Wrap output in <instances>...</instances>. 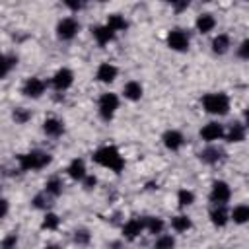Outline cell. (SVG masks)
Returning <instances> with one entry per match:
<instances>
[{"label": "cell", "mask_w": 249, "mask_h": 249, "mask_svg": "<svg viewBox=\"0 0 249 249\" xmlns=\"http://www.w3.org/2000/svg\"><path fill=\"white\" fill-rule=\"evenodd\" d=\"M93 161L99 163V165H103V167L113 169L115 173H121L123 167H124V160H123V156L119 154V150L115 146H103V148H99L93 154Z\"/></svg>", "instance_id": "cell-1"}, {"label": "cell", "mask_w": 249, "mask_h": 249, "mask_svg": "<svg viewBox=\"0 0 249 249\" xmlns=\"http://www.w3.org/2000/svg\"><path fill=\"white\" fill-rule=\"evenodd\" d=\"M202 107L210 115H226L230 109V99L226 93H206L202 97Z\"/></svg>", "instance_id": "cell-2"}, {"label": "cell", "mask_w": 249, "mask_h": 249, "mask_svg": "<svg viewBox=\"0 0 249 249\" xmlns=\"http://www.w3.org/2000/svg\"><path fill=\"white\" fill-rule=\"evenodd\" d=\"M19 167L23 171H29V169H41L45 167L47 163H51V156L47 152H27V154H21L19 158Z\"/></svg>", "instance_id": "cell-3"}, {"label": "cell", "mask_w": 249, "mask_h": 249, "mask_svg": "<svg viewBox=\"0 0 249 249\" xmlns=\"http://www.w3.org/2000/svg\"><path fill=\"white\" fill-rule=\"evenodd\" d=\"M117 107H119V99H117L115 93H103V95L99 97V115H101L105 121H109V119L115 115Z\"/></svg>", "instance_id": "cell-4"}, {"label": "cell", "mask_w": 249, "mask_h": 249, "mask_svg": "<svg viewBox=\"0 0 249 249\" xmlns=\"http://www.w3.org/2000/svg\"><path fill=\"white\" fill-rule=\"evenodd\" d=\"M231 196V189L226 181H216L212 185V191H210V200L214 204H226Z\"/></svg>", "instance_id": "cell-5"}, {"label": "cell", "mask_w": 249, "mask_h": 249, "mask_svg": "<svg viewBox=\"0 0 249 249\" xmlns=\"http://www.w3.org/2000/svg\"><path fill=\"white\" fill-rule=\"evenodd\" d=\"M167 47L173 49V51H179V53L187 51L189 49V35L185 31H181V29L169 31V35H167Z\"/></svg>", "instance_id": "cell-6"}, {"label": "cell", "mask_w": 249, "mask_h": 249, "mask_svg": "<svg viewBox=\"0 0 249 249\" xmlns=\"http://www.w3.org/2000/svg\"><path fill=\"white\" fill-rule=\"evenodd\" d=\"M78 29H80V23L76 19H72V18H66L56 25V35H58V39L68 41L78 33Z\"/></svg>", "instance_id": "cell-7"}, {"label": "cell", "mask_w": 249, "mask_h": 249, "mask_svg": "<svg viewBox=\"0 0 249 249\" xmlns=\"http://www.w3.org/2000/svg\"><path fill=\"white\" fill-rule=\"evenodd\" d=\"M72 82H74V74H72V70H68V68H60V70H56V74L53 76V86H54L58 91L70 88Z\"/></svg>", "instance_id": "cell-8"}, {"label": "cell", "mask_w": 249, "mask_h": 249, "mask_svg": "<svg viewBox=\"0 0 249 249\" xmlns=\"http://www.w3.org/2000/svg\"><path fill=\"white\" fill-rule=\"evenodd\" d=\"M224 136V128L220 123H208L200 128V138L206 140V142H214V140H220Z\"/></svg>", "instance_id": "cell-9"}, {"label": "cell", "mask_w": 249, "mask_h": 249, "mask_svg": "<svg viewBox=\"0 0 249 249\" xmlns=\"http://www.w3.org/2000/svg\"><path fill=\"white\" fill-rule=\"evenodd\" d=\"M43 91H45V82L39 80V78H29V80L25 82V86H23V93H25L27 97H33V99L41 97Z\"/></svg>", "instance_id": "cell-10"}, {"label": "cell", "mask_w": 249, "mask_h": 249, "mask_svg": "<svg viewBox=\"0 0 249 249\" xmlns=\"http://www.w3.org/2000/svg\"><path fill=\"white\" fill-rule=\"evenodd\" d=\"M117 74H119L117 66H113L111 62H103V64H99L95 76H97L99 82H103V84H111V82L117 78Z\"/></svg>", "instance_id": "cell-11"}, {"label": "cell", "mask_w": 249, "mask_h": 249, "mask_svg": "<svg viewBox=\"0 0 249 249\" xmlns=\"http://www.w3.org/2000/svg\"><path fill=\"white\" fill-rule=\"evenodd\" d=\"M142 231H144V220H140V218L128 220V222L124 224V228H123V233H124L126 239H134V237H138Z\"/></svg>", "instance_id": "cell-12"}, {"label": "cell", "mask_w": 249, "mask_h": 249, "mask_svg": "<svg viewBox=\"0 0 249 249\" xmlns=\"http://www.w3.org/2000/svg\"><path fill=\"white\" fill-rule=\"evenodd\" d=\"M161 140H163V144H165L167 150H179L183 146V134L179 130H167V132H163Z\"/></svg>", "instance_id": "cell-13"}, {"label": "cell", "mask_w": 249, "mask_h": 249, "mask_svg": "<svg viewBox=\"0 0 249 249\" xmlns=\"http://www.w3.org/2000/svg\"><path fill=\"white\" fill-rule=\"evenodd\" d=\"M91 35L95 37V41H97L99 45H107V43L115 37V31L109 29L107 25H95V27H91Z\"/></svg>", "instance_id": "cell-14"}, {"label": "cell", "mask_w": 249, "mask_h": 249, "mask_svg": "<svg viewBox=\"0 0 249 249\" xmlns=\"http://www.w3.org/2000/svg\"><path fill=\"white\" fill-rule=\"evenodd\" d=\"M210 220H212V224H214V226H218V228L226 226V224H228V220H230L226 206H224V204H216V208L210 212Z\"/></svg>", "instance_id": "cell-15"}, {"label": "cell", "mask_w": 249, "mask_h": 249, "mask_svg": "<svg viewBox=\"0 0 249 249\" xmlns=\"http://www.w3.org/2000/svg\"><path fill=\"white\" fill-rule=\"evenodd\" d=\"M68 175L72 179H76V181H82L86 177V163H84V160H80V158L72 160V163L68 165Z\"/></svg>", "instance_id": "cell-16"}, {"label": "cell", "mask_w": 249, "mask_h": 249, "mask_svg": "<svg viewBox=\"0 0 249 249\" xmlns=\"http://www.w3.org/2000/svg\"><path fill=\"white\" fill-rule=\"evenodd\" d=\"M196 29L200 31V33H208V31H212L214 29V25H216V19H214V16L212 14H200L198 18H196Z\"/></svg>", "instance_id": "cell-17"}, {"label": "cell", "mask_w": 249, "mask_h": 249, "mask_svg": "<svg viewBox=\"0 0 249 249\" xmlns=\"http://www.w3.org/2000/svg\"><path fill=\"white\" fill-rule=\"evenodd\" d=\"M228 49H230V37L226 33H220L212 39V51L216 54H224V53H228Z\"/></svg>", "instance_id": "cell-18"}, {"label": "cell", "mask_w": 249, "mask_h": 249, "mask_svg": "<svg viewBox=\"0 0 249 249\" xmlns=\"http://www.w3.org/2000/svg\"><path fill=\"white\" fill-rule=\"evenodd\" d=\"M123 93H124L126 99H130V101H138V99L142 97V86H140L138 82H128V84H124Z\"/></svg>", "instance_id": "cell-19"}, {"label": "cell", "mask_w": 249, "mask_h": 249, "mask_svg": "<svg viewBox=\"0 0 249 249\" xmlns=\"http://www.w3.org/2000/svg\"><path fill=\"white\" fill-rule=\"evenodd\" d=\"M62 123L58 121V119H47L45 123H43V130L49 134V136H58L60 132H62Z\"/></svg>", "instance_id": "cell-20"}, {"label": "cell", "mask_w": 249, "mask_h": 249, "mask_svg": "<svg viewBox=\"0 0 249 249\" xmlns=\"http://www.w3.org/2000/svg\"><path fill=\"white\" fill-rule=\"evenodd\" d=\"M245 138V126L241 123H233L228 130V142H241Z\"/></svg>", "instance_id": "cell-21"}, {"label": "cell", "mask_w": 249, "mask_h": 249, "mask_svg": "<svg viewBox=\"0 0 249 249\" xmlns=\"http://www.w3.org/2000/svg\"><path fill=\"white\" fill-rule=\"evenodd\" d=\"M109 29H113L115 33L117 31H123V29H126V21H124V18L123 16H119V14H111L109 18H107V23H105Z\"/></svg>", "instance_id": "cell-22"}, {"label": "cell", "mask_w": 249, "mask_h": 249, "mask_svg": "<svg viewBox=\"0 0 249 249\" xmlns=\"http://www.w3.org/2000/svg\"><path fill=\"white\" fill-rule=\"evenodd\" d=\"M231 220H233L235 224H245V222L249 220V206H245V204L235 206V208L231 210Z\"/></svg>", "instance_id": "cell-23"}, {"label": "cell", "mask_w": 249, "mask_h": 249, "mask_svg": "<svg viewBox=\"0 0 249 249\" xmlns=\"http://www.w3.org/2000/svg\"><path fill=\"white\" fill-rule=\"evenodd\" d=\"M191 218L189 216H185V214H179V216H175L173 220H171V228L175 230V231H187V230H191Z\"/></svg>", "instance_id": "cell-24"}, {"label": "cell", "mask_w": 249, "mask_h": 249, "mask_svg": "<svg viewBox=\"0 0 249 249\" xmlns=\"http://www.w3.org/2000/svg\"><path fill=\"white\" fill-rule=\"evenodd\" d=\"M220 158H222V152L218 148H206V150L200 152V160L206 161V163H216Z\"/></svg>", "instance_id": "cell-25"}, {"label": "cell", "mask_w": 249, "mask_h": 249, "mask_svg": "<svg viewBox=\"0 0 249 249\" xmlns=\"http://www.w3.org/2000/svg\"><path fill=\"white\" fill-rule=\"evenodd\" d=\"M45 187H47V189H45V193H47V195H51V196H58V195L62 193V181H60V179H56V177L49 179Z\"/></svg>", "instance_id": "cell-26"}, {"label": "cell", "mask_w": 249, "mask_h": 249, "mask_svg": "<svg viewBox=\"0 0 249 249\" xmlns=\"http://www.w3.org/2000/svg\"><path fill=\"white\" fill-rule=\"evenodd\" d=\"M144 230H148L150 233H161L163 222L160 218H144Z\"/></svg>", "instance_id": "cell-27"}, {"label": "cell", "mask_w": 249, "mask_h": 249, "mask_svg": "<svg viewBox=\"0 0 249 249\" xmlns=\"http://www.w3.org/2000/svg\"><path fill=\"white\" fill-rule=\"evenodd\" d=\"M177 200H179L181 206H191V204L195 202V195H193L191 191H187V189H181V191L177 193Z\"/></svg>", "instance_id": "cell-28"}, {"label": "cell", "mask_w": 249, "mask_h": 249, "mask_svg": "<svg viewBox=\"0 0 249 249\" xmlns=\"http://www.w3.org/2000/svg\"><path fill=\"white\" fill-rule=\"evenodd\" d=\"M43 228H45V230H56V228H58V216L49 212V214L45 216V220H43Z\"/></svg>", "instance_id": "cell-29"}, {"label": "cell", "mask_w": 249, "mask_h": 249, "mask_svg": "<svg viewBox=\"0 0 249 249\" xmlns=\"http://www.w3.org/2000/svg\"><path fill=\"white\" fill-rule=\"evenodd\" d=\"M14 64V60L12 58H8V56H4V54H0V78H4L6 74H8V70H10V66Z\"/></svg>", "instance_id": "cell-30"}, {"label": "cell", "mask_w": 249, "mask_h": 249, "mask_svg": "<svg viewBox=\"0 0 249 249\" xmlns=\"http://www.w3.org/2000/svg\"><path fill=\"white\" fill-rule=\"evenodd\" d=\"M175 245V239L171 235H163L160 239H156V247H173Z\"/></svg>", "instance_id": "cell-31"}, {"label": "cell", "mask_w": 249, "mask_h": 249, "mask_svg": "<svg viewBox=\"0 0 249 249\" xmlns=\"http://www.w3.org/2000/svg\"><path fill=\"white\" fill-rule=\"evenodd\" d=\"M14 119H16V123H25V121L29 119V113H27V111H23V109H16Z\"/></svg>", "instance_id": "cell-32"}, {"label": "cell", "mask_w": 249, "mask_h": 249, "mask_svg": "<svg viewBox=\"0 0 249 249\" xmlns=\"http://www.w3.org/2000/svg\"><path fill=\"white\" fill-rule=\"evenodd\" d=\"M239 56H241V58H247V56H249V41H247V39L239 45Z\"/></svg>", "instance_id": "cell-33"}, {"label": "cell", "mask_w": 249, "mask_h": 249, "mask_svg": "<svg viewBox=\"0 0 249 249\" xmlns=\"http://www.w3.org/2000/svg\"><path fill=\"white\" fill-rule=\"evenodd\" d=\"M64 4H66L70 10H80L82 4H84V0H64Z\"/></svg>", "instance_id": "cell-34"}, {"label": "cell", "mask_w": 249, "mask_h": 249, "mask_svg": "<svg viewBox=\"0 0 249 249\" xmlns=\"http://www.w3.org/2000/svg\"><path fill=\"white\" fill-rule=\"evenodd\" d=\"M82 181H84V185H86L88 189H91V187L97 183V179H95V177H91V175H88V173H86V177H84Z\"/></svg>", "instance_id": "cell-35"}, {"label": "cell", "mask_w": 249, "mask_h": 249, "mask_svg": "<svg viewBox=\"0 0 249 249\" xmlns=\"http://www.w3.org/2000/svg\"><path fill=\"white\" fill-rule=\"evenodd\" d=\"M6 214H8V200L0 198V218H4Z\"/></svg>", "instance_id": "cell-36"}, {"label": "cell", "mask_w": 249, "mask_h": 249, "mask_svg": "<svg viewBox=\"0 0 249 249\" xmlns=\"http://www.w3.org/2000/svg\"><path fill=\"white\" fill-rule=\"evenodd\" d=\"M76 241L86 243V241H88V233H86V231H76Z\"/></svg>", "instance_id": "cell-37"}, {"label": "cell", "mask_w": 249, "mask_h": 249, "mask_svg": "<svg viewBox=\"0 0 249 249\" xmlns=\"http://www.w3.org/2000/svg\"><path fill=\"white\" fill-rule=\"evenodd\" d=\"M16 241H18V237H16V233H14V235H10V237H8V239H6L2 245H4V247H10V245H14Z\"/></svg>", "instance_id": "cell-38"}, {"label": "cell", "mask_w": 249, "mask_h": 249, "mask_svg": "<svg viewBox=\"0 0 249 249\" xmlns=\"http://www.w3.org/2000/svg\"><path fill=\"white\" fill-rule=\"evenodd\" d=\"M189 2H191V0H177V2H175V6H177V10L181 12L183 8H187V6H189Z\"/></svg>", "instance_id": "cell-39"}, {"label": "cell", "mask_w": 249, "mask_h": 249, "mask_svg": "<svg viewBox=\"0 0 249 249\" xmlns=\"http://www.w3.org/2000/svg\"><path fill=\"white\" fill-rule=\"evenodd\" d=\"M165 2H169V4H175V2H177V0H165Z\"/></svg>", "instance_id": "cell-40"}, {"label": "cell", "mask_w": 249, "mask_h": 249, "mask_svg": "<svg viewBox=\"0 0 249 249\" xmlns=\"http://www.w3.org/2000/svg\"><path fill=\"white\" fill-rule=\"evenodd\" d=\"M204 2H210V0H204Z\"/></svg>", "instance_id": "cell-41"}, {"label": "cell", "mask_w": 249, "mask_h": 249, "mask_svg": "<svg viewBox=\"0 0 249 249\" xmlns=\"http://www.w3.org/2000/svg\"><path fill=\"white\" fill-rule=\"evenodd\" d=\"M101 2H103V0H101Z\"/></svg>", "instance_id": "cell-42"}]
</instances>
